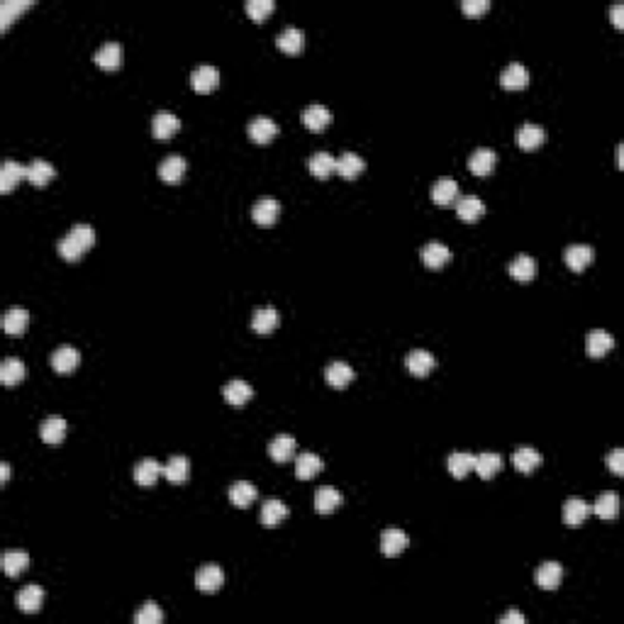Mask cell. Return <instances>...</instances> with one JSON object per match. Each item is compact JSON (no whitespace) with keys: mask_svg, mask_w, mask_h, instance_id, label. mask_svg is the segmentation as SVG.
<instances>
[{"mask_svg":"<svg viewBox=\"0 0 624 624\" xmlns=\"http://www.w3.org/2000/svg\"><path fill=\"white\" fill-rule=\"evenodd\" d=\"M93 244H96V229L88 222H79L69 229V234H64L59 239V254L64 259H69V261H76Z\"/></svg>","mask_w":624,"mask_h":624,"instance_id":"cell-1","label":"cell"},{"mask_svg":"<svg viewBox=\"0 0 624 624\" xmlns=\"http://www.w3.org/2000/svg\"><path fill=\"white\" fill-rule=\"evenodd\" d=\"M225 585V571L217 563H205L200 566V571L195 573V588L203 593H217Z\"/></svg>","mask_w":624,"mask_h":624,"instance_id":"cell-2","label":"cell"},{"mask_svg":"<svg viewBox=\"0 0 624 624\" xmlns=\"http://www.w3.org/2000/svg\"><path fill=\"white\" fill-rule=\"evenodd\" d=\"M220 84V69L212 64H200L191 71V86L200 93H210Z\"/></svg>","mask_w":624,"mask_h":624,"instance_id":"cell-3","label":"cell"},{"mask_svg":"<svg viewBox=\"0 0 624 624\" xmlns=\"http://www.w3.org/2000/svg\"><path fill=\"white\" fill-rule=\"evenodd\" d=\"M534 578H537V585L541 590H556L563 581V566L559 561H544L539 563Z\"/></svg>","mask_w":624,"mask_h":624,"instance_id":"cell-4","label":"cell"},{"mask_svg":"<svg viewBox=\"0 0 624 624\" xmlns=\"http://www.w3.org/2000/svg\"><path fill=\"white\" fill-rule=\"evenodd\" d=\"M495 164H498V154H495V149H490V147L473 149L471 157H468V169H471L476 176H488L490 171L495 169Z\"/></svg>","mask_w":624,"mask_h":624,"instance_id":"cell-5","label":"cell"},{"mask_svg":"<svg viewBox=\"0 0 624 624\" xmlns=\"http://www.w3.org/2000/svg\"><path fill=\"white\" fill-rule=\"evenodd\" d=\"M178 130H181V118L176 113H171V110H159V113H154V118H152L154 137L166 140V137L176 135Z\"/></svg>","mask_w":624,"mask_h":624,"instance_id":"cell-6","label":"cell"},{"mask_svg":"<svg viewBox=\"0 0 624 624\" xmlns=\"http://www.w3.org/2000/svg\"><path fill=\"white\" fill-rule=\"evenodd\" d=\"M42 603H44V590L37 583L25 585V588L15 595V605H18V610L27 612V615H32V612H40Z\"/></svg>","mask_w":624,"mask_h":624,"instance_id":"cell-7","label":"cell"},{"mask_svg":"<svg viewBox=\"0 0 624 624\" xmlns=\"http://www.w3.org/2000/svg\"><path fill=\"white\" fill-rule=\"evenodd\" d=\"M246 132H249V137L254 142H259V144H263V142L273 140L276 135H278V123L276 120L266 118V115H256V118L249 120V125H246Z\"/></svg>","mask_w":624,"mask_h":624,"instance_id":"cell-8","label":"cell"},{"mask_svg":"<svg viewBox=\"0 0 624 624\" xmlns=\"http://www.w3.org/2000/svg\"><path fill=\"white\" fill-rule=\"evenodd\" d=\"M93 59H96V64H98V66H103V69H108V71L118 69V66L123 64V44L115 42V40L103 42L101 47L96 49Z\"/></svg>","mask_w":624,"mask_h":624,"instance_id":"cell-9","label":"cell"},{"mask_svg":"<svg viewBox=\"0 0 624 624\" xmlns=\"http://www.w3.org/2000/svg\"><path fill=\"white\" fill-rule=\"evenodd\" d=\"M434 366H437V358H434L432 351H427V349H412V351H407L405 368L412 375H427Z\"/></svg>","mask_w":624,"mask_h":624,"instance_id":"cell-10","label":"cell"},{"mask_svg":"<svg viewBox=\"0 0 624 624\" xmlns=\"http://www.w3.org/2000/svg\"><path fill=\"white\" fill-rule=\"evenodd\" d=\"M419 254H422L424 266H429V268H441L446 261H451V249L444 244V242H437V239L427 242Z\"/></svg>","mask_w":624,"mask_h":624,"instance_id":"cell-11","label":"cell"},{"mask_svg":"<svg viewBox=\"0 0 624 624\" xmlns=\"http://www.w3.org/2000/svg\"><path fill=\"white\" fill-rule=\"evenodd\" d=\"M79 361H81L79 349L71 344H62L52 351V366H54V371H59V373L74 371V368L79 366Z\"/></svg>","mask_w":624,"mask_h":624,"instance_id":"cell-12","label":"cell"},{"mask_svg":"<svg viewBox=\"0 0 624 624\" xmlns=\"http://www.w3.org/2000/svg\"><path fill=\"white\" fill-rule=\"evenodd\" d=\"M280 322V314L278 310H276L273 305H263V307H256L251 314V329L259 334H266V332H273L276 327H278Z\"/></svg>","mask_w":624,"mask_h":624,"instance_id":"cell-13","label":"cell"},{"mask_svg":"<svg viewBox=\"0 0 624 624\" xmlns=\"http://www.w3.org/2000/svg\"><path fill=\"white\" fill-rule=\"evenodd\" d=\"M188 169V161L181 154H166V159H164L161 164H159V176H161L166 183H178L181 178H183Z\"/></svg>","mask_w":624,"mask_h":624,"instance_id":"cell-14","label":"cell"},{"mask_svg":"<svg viewBox=\"0 0 624 624\" xmlns=\"http://www.w3.org/2000/svg\"><path fill=\"white\" fill-rule=\"evenodd\" d=\"M280 215V203L276 198H259L251 208V217L259 225H273Z\"/></svg>","mask_w":624,"mask_h":624,"instance_id":"cell-15","label":"cell"},{"mask_svg":"<svg viewBox=\"0 0 624 624\" xmlns=\"http://www.w3.org/2000/svg\"><path fill=\"white\" fill-rule=\"evenodd\" d=\"M302 123H305V127H310L312 132H319V130H324V127L332 123V113H329L327 105L312 103V105H307V108L302 110Z\"/></svg>","mask_w":624,"mask_h":624,"instance_id":"cell-16","label":"cell"},{"mask_svg":"<svg viewBox=\"0 0 624 624\" xmlns=\"http://www.w3.org/2000/svg\"><path fill=\"white\" fill-rule=\"evenodd\" d=\"M341 500H344V495H341L334 485H319V488L314 490V510H317L319 515L336 510V507L341 505Z\"/></svg>","mask_w":624,"mask_h":624,"instance_id":"cell-17","label":"cell"},{"mask_svg":"<svg viewBox=\"0 0 624 624\" xmlns=\"http://www.w3.org/2000/svg\"><path fill=\"white\" fill-rule=\"evenodd\" d=\"M544 140H546V130L537 123H524L520 130H517V144H520L522 149H527V152L541 147L544 144Z\"/></svg>","mask_w":624,"mask_h":624,"instance_id":"cell-18","label":"cell"},{"mask_svg":"<svg viewBox=\"0 0 624 624\" xmlns=\"http://www.w3.org/2000/svg\"><path fill=\"white\" fill-rule=\"evenodd\" d=\"M527 81H529V71L527 66L520 62H510L500 74V84L505 88H512V91H520V88L527 86Z\"/></svg>","mask_w":624,"mask_h":624,"instance_id":"cell-19","label":"cell"},{"mask_svg":"<svg viewBox=\"0 0 624 624\" xmlns=\"http://www.w3.org/2000/svg\"><path fill=\"white\" fill-rule=\"evenodd\" d=\"M590 512H593V505L583 498H568L563 502V522L566 524H581L588 520Z\"/></svg>","mask_w":624,"mask_h":624,"instance_id":"cell-20","label":"cell"},{"mask_svg":"<svg viewBox=\"0 0 624 624\" xmlns=\"http://www.w3.org/2000/svg\"><path fill=\"white\" fill-rule=\"evenodd\" d=\"M407 546V534L400 527H388L380 534V551L385 556H397Z\"/></svg>","mask_w":624,"mask_h":624,"instance_id":"cell-21","label":"cell"},{"mask_svg":"<svg viewBox=\"0 0 624 624\" xmlns=\"http://www.w3.org/2000/svg\"><path fill=\"white\" fill-rule=\"evenodd\" d=\"M276 44H278L283 52L295 54V52H300L302 44H305V32H302L300 27H295V25H288V27H283L278 35H276Z\"/></svg>","mask_w":624,"mask_h":624,"instance_id":"cell-22","label":"cell"},{"mask_svg":"<svg viewBox=\"0 0 624 624\" xmlns=\"http://www.w3.org/2000/svg\"><path fill=\"white\" fill-rule=\"evenodd\" d=\"M222 395H225V400H227L229 405H244V402L254 395V390H251V385L246 383L244 378H232V380L225 383Z\"/></svg>","mask_w":624,"mask_h":624,"instance_id":"cell-23","label":"cell"},{"mask_svg":"<svg viewBox=\"0 0 624 624\" xmlns=\"http://www.w3.org/2000/svg\"><path fill=\"white\" fill-rule=\"evenodd\" d=\"M593 256H595V251L590 244H568L566 251H563V259H566V263L573 271H583L590 261H593Z\"/></svg>","mask_w":624,"mask_h":624,"instance_id":"cell-24","label":"cell"},{"mask_svg":"<svg viewBox=\"0 0 624 624\" xmlns=\"http://www.w3.org/2000/svg\"><path fill=\"white\" fill-rule=\"evenodd\" d=\"M324 378H327V383L334 385V388H344V385H349L351 380H354V368L346 361H332L324 368Z\"/></svg>","mask_w":624,"mask_h":624,"instance_id":"cell-25","label":"cell"},{"mask_svg":"<svg viewBox=\"0 0 624 624\" xmlns=\"http://www.w3.org/2000/svg\"><path fill=\"white\" fill-rule=\"evenodd\" d=\"M161 473H164V463H159L157 458H152V456L142 458V461L135 466V478H137V483H142V485H154Z\"/></svg>","mask_w":624,"mask_h":624,"instance_id":"cell-26","label":"cell"},{"mask_svg":"<svg viewBox=\"0 0 624 624\" xmlns=\"http://www.w3.org/2000/svg\"><path fill=\"white\" fill-rule=\"evenodd\" d=\"M585 346H588L590 356H605L607 351L615 346V336H612V332H607V329H593V332H588Z\"/></svg>","mask_w":624,"mask_h":624,"instance_id":"cell-27","label":"cell"},{"mask_svg":"<svg viewBox=\"0 0 624 624\" xmlns=\"http://www.w3.org/2000/svg\"><path fill=\"white\" fill-rule=\"evenodd\" d=\"M322 466H324L322 456L312 454V451H302V454H297V458H295V476L300 480L312 478L314 473L322 471Z\"/></svg>","mask_w":624,"mask_h":624,"instance_id":"cell-28","label":"cell"},{"mask_svg":"<svg viewBox=\"0 0 624 624\" xmlns=\"http://www.w3.org/2000/svg\"><path fill=\"white\" fill-rule=\"evenodd\" d=\"M507 271H510V276L517 280H532L534 273H537V259L529 256V254H517L510 261Z\"/></svg>","mask_w":624,"mask_h":624,"instance_id":"cell-29","label":"cell"},{"mask_svg":"<svg viewBox=\"0 0 624 624\" xmlns=\"http://www.w3.org/2000/svg\"><path fill=\"white\" fill-rule=\"evenodd\" d=\"M66 427H69V424H66L64 417L49 415L40 424V434H42V439L47 441V444H59V441L66 437Z\"/></svg>","mask_w":624,"mask_h":624,"instance_id":"cell-30","label":"cell"},{"mask_svg":"<svg viewBox=\"0 0 624 624\" xmlns=\"http://www.w3.org/2000/svg\"><path fill=\"white\" fill-rule=\"evenodd\" d=\"M27 324H30V312H27L25 307L15 305V307H10V310H5L3 329L8 334H22L27 329Z\"/></svg>","mask_w":624,"mask_h":624,"instance_id":"cell-31","label":"cell"},{"mask_svg":"<svg viewBox=\"0 0 624 624\" xmlns=\"http://www.w3.org/2000/svg\"><path fill=\"white\" fill-rule=\"evenodd\" d=\"M541 461H544V458H541V454L534 446H517L515 454H512V463H515V468L522 473H532Z\"/></svg>","mask_w":624,"mask_h":624,"instance_id":"cell-32","label":"cell"},{"mask_svg":"<svg viewBox=\"0 0 624 624\" xmlns=\"http://www.w3.org/2000/svg\"><path fill=\"white\" fill-rule=\"evenodd\" d=\"M363 169H366V161L356 152H344L336 157V174L344 178H356Z\"/></svg>","mask_w":624,"mask_h":624,"instance_id":"cell-33","label":"cell"},{"mask_svg":"<svg viewBox=\"0 0 624 624\" xmlns=\"http://www.w3.org/2000/svg\"><path fill=\"white\" fill-rule=\"evenodd\" d=\"M593 512L598 517H603V520L617 517V512H620V495H617L615 490H605V493H600L598 500L593 502Z\"/></svg>","mask_w":624,"mask_h":624,"instance_id":"cell-34","label":"cell"},{"mask_svg":"<svg viewBox=\"0 0 624 624\" xmlns=\"http://www.w3.org/2000/svg\"><path fill=\"white\" fill-rule=\"evenodd\" d=\"M500 468H502V456L498 454V451H483V454H476L473 471H476L480 478H493Z\"/></svg>","mask_w":624,"mask_h":624,"instance_id":"cell-35","label":"cell"},{"mask_svg":"<svg viewBox=\"0 0 624 624\" xmlns=\"http://www.w3.org/2000/svg\"><path fill=\"white\" fill-rule=\"evenodd\" d=\"M295 437H290V434H276L273 439L268 441V454L271 458H276V461H288V458H293V454H295Z\"/></svg>","mask_w":624,"mask_h":624,"instance_id":"cell-36","label":"cell"},{"mask_svg":"<svg viewBox=\"0 0 624 624\" xmlns=\"http://www.w3.org/2000/svg\"><path fill=\"white\" fill-rule=\"evenodd\" d=\"M22 178H27V166H25V164L8 159V161L0 166V191H10V188H13Z\"/></svg>","mask_w":624,"mask_h":624,"instance_id":"cell-37","label":"cell"},{"mask_svg":"<svg viewBox=\"0 0 624 624\" xmlns=\"http://www.w3.org/2000/svg\"><path fill=\"white\" fill-rule=\"evenodd\" d=\"M307 166H310L312 176H317V178H327V176H332V171H336V157H332L329 152H324V149H319V152H314L310 157Z\"/></svg>","mask_w":624,"mask_h":624,"instance_id":"cell-38","label":"cell"},{"mask_svg":"<svg viewBox=\"0 0 624 624\" xmlns=\"http://www.w3.org/2000/svg\"><path fill=\"white\" fill-rule=\"evenodd\" d=\"M191 473V461L183 454H176L171 456L166 463H164V476H166L171 483H183Z\"/></svg>","mask_w":624,"mask_h":624,"instance_id":"cell-39","label":"cell"},{"mask_svg":"<svg viewBox=\"0 0 624 624\" xmlns=\"http://www.w3.org/2000/svg\"><path fill=\"white\" fill-rule=\"evenodd\" d=\"M485 212V203L480 200L478 195H463L461 200L456 203V215L466 222H476L480 215Z\"/></svg>","mask_w":624,"mask_h":624,"instance_id":"cell-40","label":"cell"},{"mask_svg":"<svg viewBox=\"0 0 624 624\" xmlns=\"http://www.w3.org/2000/svg\"><path fill=\"white\" fill-rule=\"evenodd\" d=\"M259 517H261L263 524H268V527H276V524H278L280 520H285V517H288V507H285L283 500L268 498V500H263L261 515H259Z\"/></svg>","mask_w":624,"mask_h":624,"instance_id":"cell-41","label":"cell"},{"mask_svg":"<svg viewBox=\"0 0 624 624\" xmlns=\"http://www.w3.org/2000/svg\"><path fill=\"white\" fill-rule=\"evenodd\" d=\"M259 490L256 485L249 483V480H234V483L229 485V500L234 502L237 507H246L249 502L256 500Z\"/></svg>","mask_w":624,"mask_h":624,"instance_id":"cell-42","label":"cell"},{"mask_svg":"<svg viewBox=\"0 0 624 624\" xmlns=\"http://www.w3.org/2000/svg\"><path fill=\"white\" fill-rule=\"evenodd\" d=\"M458 195V183L454 178H439L432 186V200L437 205H451Z\"/></svg>","mask_w":624,"mask_h":624,"instance_id":"cell-43","label":"cell"},{"mask_svg":"<svg viewBox=\"0 0 624 624\" xmlns=\"http://www.w3.org/2000/svg\"><path fill=\"white\" fill-rule=\"evenodd\" d=\"M54 166L47 161V159H32L30 164H27V181H32L35 186H44L49 183V181L54 178Z\"/></svg>","mask_w":624,"mask_h":624,"instance_id":"cell-44","label":"cell"},{"mask_svg":"<svg viewBox=\"0 0 624 624\" xmlns=\"http://www.w3.org/2000/svg\"><path fill=\"white\" fill-rule=\"evenodd\" d=\"M473 463H476V454H471V451H454L446 458V468L456 478H463L468 471H473Z\"/></svg>","mask_w":624,"mask_h":624,"instance_id":"cell-45","label":"cell"},{"mask_svg":"<svg viewBox=\"0 0 624 624\" xmlns=\"http://www.w3.org/2000/svg\"><path fill=\"white\" fill-rule=\"evenodd\" d=\"M25 378V361L18 356H8L3 363H0V380L5 385H15Z\"/></svg>","mask_w":624,"mask_h":624,"instance_id":"cell-46","label":"cell"},{"mask_svg":"<svg viewBox=\"0 0 624 624\" xmlns=\"http://www.w3.org/2000/svg\"><path fill=\"white\" fill-rule=\"evenodd\" d=\"M30 566V554L27 551H20V549H13V551H5L3 554V571L8 573V576H20L25 568Z\"/></svg>","mask_w":624,"mask_h":624,"instance_id":"cell-47","label":"cell"},{"mask_svg":"<svg viewBox=\"0 0 624 624\" xmlns=\"http://www.w3.org/2000/svg\"><path fill=\"white\" fill-rule=\"evenodd\" d=\"M32 0H3L0 3V27H8L10 20L18 13H22L25 8H30Z\"/></svg>","mask_w":624,"mask_h":624,"instance_id":"cell-48","label":"cell"},{"mask_svg":"<svg viewBox=\"0 0 624 624\" xmlns=\"http://www.w3.org/2000/svg\"><path fill=\"white\" fill-rule=\"evenodd\" d=\"M161 620H164L161 607H159L157 603H152V600L142 605L140 612L135 615V622L137 624H161Z\"/></svg>","mask_w":624,"mask_h":624,"instance_id":"cell-49","label":"cell"},{"mask_svg":"<svg viewBox=\"0 0 624 624\" xmlns=\"http://www.w3.org/2000/svg\"><path fill=\"white\" fill-rule=\"evenodd\" d=\"M273 10V0H246V13L254 20H263Z\"/></svg>","mask_w":624,"mask_h":624,"instance_id":"cell-50","label":"cell"},{"mask_svg":"<svg viewBox=\"0 0 624 624\" xmlns=\"http://www.w3.org/2000/svg\"><path fill=\"white\" fill-rule=\"evenodd\" d=\"M607 466L612 468V473L622 476V471H624V449H620V446H617V449H612V454L607 456Z\"/></svg>","mask_w":624,"mask_h":624,"instance_id":"cell-51","label":"cell"},{"mask_svg":"<svg viewBox=\"0 0 624 624\" xmlns=\"http://www.w3.org/2000/svg\"><path fill=\"white\" fill-rule=\"evenodd\" d=\"M461 8H463V13H468V15H478V13H483V10L490 8V0H461Z\"/></svg>","mask_w":624,"mask_h":624,"instance_id":"cell-52","label":"cell"},{"mask_svg":"<svg viewBox=\"0 0 624 624\" xmlns=\"http://www.w3.org/2000/svg\"><path fill=\"white\" fill-rule=\"evenodd\" d=\"M527 620H524L522 612H507V615L500 617V624H524Z\"/></svg>","mask_w":624,"mask_h":624,"instance_id":"cell-53","label":"cell"},{"mask_svg":"<svg viewBox=\"0 0 624 624\" xmlns=\"http://www.w3.org/2000/svg\"><path fill=\"white\" fill-rule=\"evenodd\" d=\"M612 20H615L617 27H622V3H615L612 5Z\"/></svg>","mask_w":624,"mask_h":624,"instance_id":"cell-54","label":"cell"},{"mask_svg":"<svg viewBox=\"0 0 624 624\" xmlns=\"http://www.w3.org/2000/svg\"><path fill=\"white\" fill-rule=\"evenodd\" d=\"M8 476H10V466L3 461V463H0V478H3V480H8Z\"/></svg>","mask_w":624,"mask_h":624,"instance_id":"cell-55","label":"cell"}]
</instances>
